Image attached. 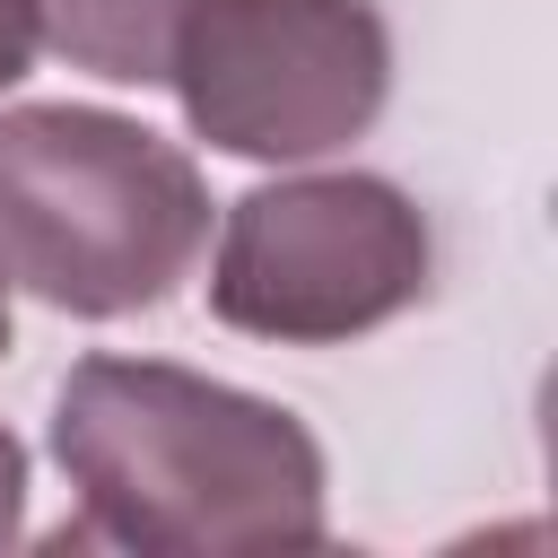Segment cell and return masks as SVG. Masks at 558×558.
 Returning a JSON list of instances; mask_svg holds the SVG:
<instances>
[{
    "instance_id": "obj_1",
    "label": "cell",
    "mask_w": 558,
    "mask_h": 558,
    "mask_svg": "<svg viewBox=\"0 0 558 558\" xmlns=\"http://www.w3.org/2000/svg\"><path fill=\"white\" fill-rule=\"evenodd\" d=\"M78 532L140 558H288L331 532V471L296 410L174 357H78L52 401Z\"/></svg>"
},
{
    "instance_id": "obj_7",
    "label": "cell",
    "mask_w": 558,
    "mask_h": 558,
    "mask_svg": "<svg viewBox=\"0 0 558 558\" xmlns=\"http://www.w3.org/2000/svg\"><path fill=\"white\" fill-rule=\"evenodd\" d=\"M26 532V445L0 427V549H17Z\"/></svg>"
},
{
    "instance_id": "obj_6",
    "label": "cell",
    "mask_w": 558,
    "mask_h": 558,
    "mask_svg": "<svg viewBox=\"0 0 558 558\" xmlns=\"http://www.w3.org/2000/svg\"><path fill=\"white\" fill-rule=\"evenodd\" d=\"M35 44H44V26H35V0H0V87H17V78H26Z\"/></svg>"
},
{
    "instance_id": "obj_8",
    "label": "cell",
    "mask_w": 558,
    "mask_h": 558,
    "mask_svg": "<svg viewBox=\"0 0 558 558\" xmlns=\"http://www.w3.org/2000/svg\"><path fill=\"white\" fill-rule=\"evenodd\" d=\"M0 357H9V279H0Z\"/></svg>"
},
{
    "instance_id": "obj_5",
    "label": "cell",
    "mask_w": 558,
    "mask_h": 558,
    "mask_svg": "<svg viewBox=\"0 0 558 558\" xmlns=\"http://www.w3.org/2000/svg\"><path fill=\"white\" fill-rule=\"evenodd\" d=\"M201 0H35L44 44L105 87H166L174 35Z\"/></svg>"
},
{
    "instance_id": "obj_2",
    "label": "cell",
    "mask_w": 558,
    "mask_h": 558,
    "mask_svg": "<svg viewBox=\"0 0 558 558\" xmlns=\"http://www.w3.org/2000/svg\"><path fill=\"white\" fill-rule=\"evenodd\" d=\"M209 244L201 166L105 105L0 113V279L52 314L113 323L166 305Z\"/></svg>"
},
{
    "instance_id": "obj_3",
    "label": "cell",
    "mask_w": 558,
    "mask_h": 558,
    "mask_svg": "<svg viewBox=\"0 0 558 558\" xmlns=\"http://www.w3.org/2000/svg\"><path fill=\"white\" fill-rule=\"evenodd\" d=\"M436 279L427 209L384 174H279L227 201L209 314L244 340L340 349L410 314Z\"/></svg>"
},
{
    "instance_id": "obj_4",
    "label": "cell",
    "mask_w": 558,
    "mask_h": 558,
    "mask_svg": "<svg viewBox=\"0 0 558 558\" xmlns=\"http://www.w3.org/2000/svg\"><path fill=\"white\" fill-rule=\"evenodd\" d=\"M166 87L183 96L192 140L253 166H305L375 131L392 26L375 0H201Z\"/></svg>"
}]
</instances>
